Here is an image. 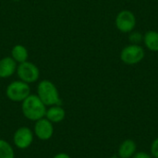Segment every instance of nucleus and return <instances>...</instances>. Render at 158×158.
<instances>
[{"mask_svg": "<svg viewBox=\"0 0 158 158\" xmlns=\"http://www.w3.org/2000/svg\"><path fill=\"white\" fill-rule=\"evenodd\" d=\"M46 106L40 100L37 94H30L21 102V111L23 116L31 121H37L45 117Z\"/></svg>", "mask_w": 158, "mask_h": 158, "instance_id": "nucleus-1", "label": "nucleus"}, {"mask_svg": "<svg viewBox=\"0 0 158 158\" xmlns=\"http://www.w3.org/2000/svg\"><path fill=\"white\" fill-rule=\"evenodd\" d=\"M37 96L46 106L61 105L59 92L56 86L49 80H43L38 83Z\"/></svg>", "mask_w": 158, "mask_h": 158, "instance_id": "nucleus-2", "label": "nucleus"}, {"mask_svg": "<svg viewBox=\"0 0 158 158\" xmlns=\"http://www.w3.org/2000/svg\"><path fill=\"white\" fill-rule=\"evenodd\" d=\"M31 94V87L30 84L19 80L10 82L6 89V97L16 103L23 102L29 95Z\"/></svg>", "mask_w": 158, "mask_h": 158, "instance_id": "nucleus-3", "label": "nucleus"}, {"mask_svg": "<svg viewBox=\"0 0 158 158\" xmlns=\"http://www.w3.org/2000/svg\"><path fill=\"white\" fill-rule=\"evenodd\" d=\"M120 59L126 65H136L142 62L145 56L144 48L141 44H129L120 52Z\"/></svg>", "mask_w": 158, "mask_h": 158, "instance_id": "nucleus-4", "label": "nucleus"}, {"mask_svg": "<svg viewBox=\"0 0 158 158\" xmlns=\"http://www.w3.org/2000/svg\"><path fill=\"white\" fill-rule=\"evenodd\" d=\"M16 72L19 79L28 84L36 82L40 78L39 68L34 63L28 60L23 63L18 64Z\"/></svg>", "mask_w": 158, "mask_h": 158, "instance_id": "nucleus-5", "label": "nucleus"}, {"mask_svg": "<svg viewBox=\"0 0 158 158\" xmlns=\"http://www.w3.org/2000/svg\"><path fill=\"white\" fill-rule=\"evenodd\" d=\"M137 24L135 14L128 9L119 11L115 19V25L117 29L123 33H130L134 31Z\"/></svg>", "mask_w": 158, "mask_h": 158, "instance_id": "nucleus-6", "label": "nucleus"}, {"mask_svg": "<svg viewBox=\"0 0 158 158\" xmlns=\"http://www.w3.org/2000/svg\"><path fill=\"white\" fill-rule=\"evenodd\" d=\"M33 138L34 133L30 128L20 127L15 131L13 135V143L17 148L24 150L31 145Z\"/></svg>", "mask_w": 158, "mask_h": 158, "instance_id": "nucleus-7", "label": "nucleus"}, {"mask_svg": "<svg viewBox=\"0 0 158 158\" xmlns=\"http://www.w3.org/2000/svg\"><path fill=\"white\" fill-rule=\"evenodd\" d=\"M33 133L39 140L48 141L53 137L54 125L46 118H40L34 123Z\"/></svg>", "mask_w": 158, "mask_h": 158, "instance_id": "nucleus-8", "label": "nucleus"}, {"mask_svg": "<svg viewBox=\"0 0 158 158\" xmlns=\"http://www.w3.org/2000/svg\"><path fill=\"white\" fill-rule=\"evenodd\" d=\"M18 63L11 56H5L0 59V78L6 79L16 72Z\"/></svg>", "mask_w": 158, "mask_h": 158, "instance_id": "nucleus-9", "label": "nucleus"}, {"mask_svg": "<svg viewBox=\"0 0 158 158\" xmlns=\"http://www.w3.org/2000/svg\"><path fill=\"white\" fill-rule=\"evenodd\" d=\"M44 118H46L53 124L60 123L66 118V111L60 105L48 106V108H46V113Z\"/></svg>", "mask_w": 158, "mask_h": 158, "instance_id": "nucleus-10", "label": "nucleus"}, {"mask_svg": "<svg viewBox=\"0 0 158 158\" xmlns=\"http://www.w3.org/2000/svg\"><path fill=\"white\" fill-rule=\"evenodd\" d=\"M137 152V144L133 140L127 139L122 142L118 147V157L131 158Z\"/></svg>", "mask_w": 158, "mask_h": 158, "instance_id": "nucleus-11", "label": "nucleus"}, {"mask_svg": "<svg viewBox=\"0 0 158 158\" xmlns=\"http://www.w3.org/2000/svg\"><path fill=\"white\" fill-rule=\"evenodd\" d=\"M144 46L152 51V52H158V31L150 30L147 31L143 34V41Z\"/></svg>", "mask_w": 158, "mask_h": 158, "instance_id": "nucleus-12", "label": "nucleus"}, {"mask_svg": "<svg viewBox=\"0 0 158 158\" xmlns=\"http://www.w3.org/2000/svg\"><path fill=\"white\" fill-rule=\"evenodd\" d=\"M18 64L23 63L28 60L29 58V52L28 49L22 44H16L11 49V56H10Z\"/></svg>", "mask_w": 158, "mask_h": 158, "instance_id": "nucleus-13", "label": "nucleus"}, {"mask_svg": "<svg viewBox=\"0 0 158 158\" xmlns=\"http://www.w3.org/2000/svg\"><path fill=\"white\" fill-rule=\"evenodd\" d=\"M0 158H15V152L12 145L2 139H0Z\"/></svg>", "mask_w": 158, "mask_h": 158, "instance_id": "nucleus-14", "label": "nucleus"}, {"mask_svg": "<svg viewBox=\"0 0 158 158\" xmlns=\"http://www.w3.org/2000/svg\"><path fill=\"white\" fill-rule=\"evenodd\" d=\"M129 41L131 44H141L143 41V34L140 31H132L129 33Z\"/></svg>", "mask_w": 158, "mask_h": 158, "instance_id": "nucleus-15", "label": "nucleus"}, {"mask_svg": "<svg viewBox=\"0 0 158 158\" xmlns=\"http://www.w3.org/2000/svg\"><path fill=\"white\" fill-rule=\"evenodd\" d=\"M150 152H151V156L152 157L158 158V138H156L151 144V148H150Z\"/></svg>", "mask_w": 158, "mask_h": 158, "instance_id": "nucleus-16", "label": "nucleus"}, {"mask_svg": "<svg viewBox=\"0 0 158 158\" xmlns=\"http://www.w3.org/2000/svg\"><path fill=\"white\" fill-rule=\"evenodd\" d=\"M131 158H152V156L146 152H136Z\"/></svg>", "mask_w": 158, "mask_h": 158, "instance_id": "nucleus-17", "label": "nucleus"}, {"mask_svg": "<svg viewBox=\"0 0 158 158\" xmlns=\"http://www.w3.org/2000/svg\"><path fill=\"white\" fill-rule=\"evenodd\" d=\"M53 158H71L68 154L66 153H58L56 154Z\"/></svg>", "mask_w": 158, "mask_h": 158, "instance_id": "nucleus-18", "label": "nucleus"}, {"mask_svg": "<svg viewBox=\"0 0 158 158\" xmlns=\"http://www.w3.org/2000/svg\"><path fill=\"white\" fill-rule=\"evenodd\" d=\"M12 1H14V2H19V1H21V0H12Z\"/></svg>", "mask_w": 158, "mask_h": 158, "instance_id": "nucleus-19", "label": "nucleus"}, {"mask_svg": "<svg viewBox=\"0 0 158 158\" xmlns=\"http://www.w3.org/2000/svg\"><path fill=\"white\" fill-rule=\"evenodd\" d=\"M109 158H119L118 156H111V157H109Z\"/></svg>", "mask_w": 158, "mask_h": 158, "instance_id": "nucleus-20", "label": "nucleus"}]
</instances>
